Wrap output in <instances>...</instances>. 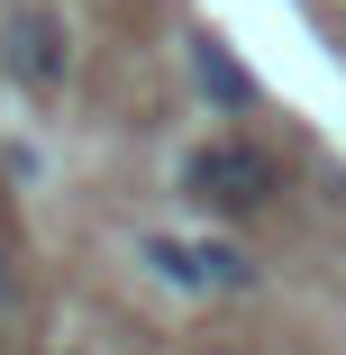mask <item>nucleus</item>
<instances>
[{
  "instance_id": "1",
  "label": "nucleus",
  "mask_w": 346,
  "mask_h": 355,
  "mask_svg": "<svg viewBox=\"0 0 346 355\" xmlns=\"http://www.w3.org/2000/svg\"><path fill=\"white\" fill-rule=\"evenodd\" d=\"M182 191L200 209H219V219H255V209L283 191V164H273L264 146H246V137H210V146L182 164Z\"/></svg>"
},
{
  "instance_id": "2",
  "label": "nucleus",
  "mask_w": 346,
  "mask_h": 355,
  "mask_svg": "<svg viewBox=\"0 0 346 355\" xmlns=\"http://www.w3.org/2000/svg\"><path fill=\"white\" fill-rule=\"evenodd\" d=\"M0 73H10L19 92H64V73H73V37H64V19L55 10H37V0H28V10H10V19H0Z\"/></svg>"
},
{
  "instance_id": "3",
  "label": "nucleus",
  "mask_w": 346,
  "mask_h": 355,
  "mask_svg": "<svg viewBox=\"0 0 346 355\" xmlns=\"http://www.w3.org/2000/svg\"><path fill=\"white\" fill-rule=\"evenodd\" d=\"M146 264L173 292H246L255 282V264L237 246H219V237H146Z\"/></svg>"
},
{
  "instance_id": "4",
  "label": "nucleus",
  "mask_w": 346,
  "mask_h": 355,
  "mask_svg": "<svg viewBox=\"0 0 346 355\" xmlns=\"http://www.w3.org/2000/svg\"><path fill=\"white\" fill-rule=\"evenodd\" d=\"M191 83H200V101H219V110H255V73H246L210 28L191 37Z\"/></svg>"
},
{
  "instance_id": "5",
  "label": "nucleus",
  "mask_w": 346,
  "mask_h": 355,
  "mask_svg": "<svg viewBox=\"0 0 346 355\" xmlns=\"http://www.w3.org/2000/svg\"><path fill=\"white\" fill-rule=\"evenodd\" d=\"M19 319V264H10V246H0V328Z\"/></svg>"
}]
</instances>
